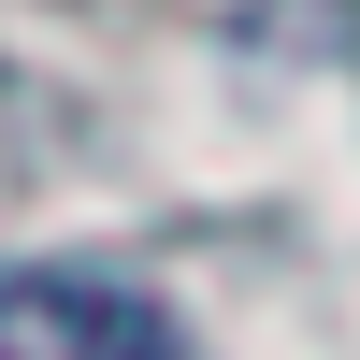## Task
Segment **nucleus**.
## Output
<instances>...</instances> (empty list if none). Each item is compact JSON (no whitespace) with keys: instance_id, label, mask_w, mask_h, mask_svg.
I'll return each mask as SVG.
<instances>
[{"instance_id":"1","label":"nucleus","mask_w":360,"mask_h":360,"mask_svg":"<svg viewBox=\"0 0 360 360\" xmlns=\"http://www.w3.org/2000/svg\"><path fill=\"white\" fill-rule=\"evenodd\" d=\"M0 360H188L173 303L130 274H86V259H15L0 274Z\"/></svg>"}]
</instances>
